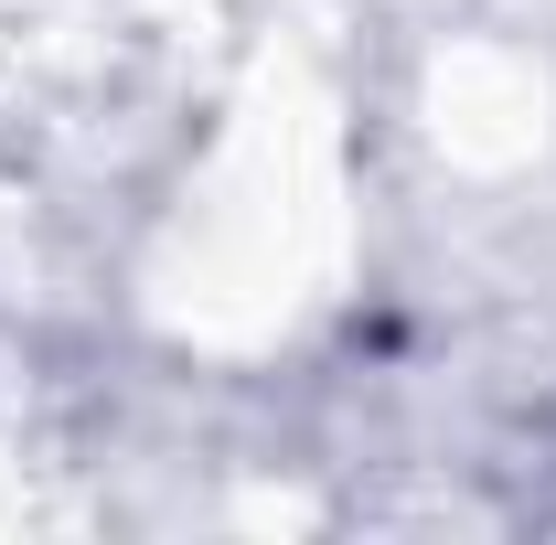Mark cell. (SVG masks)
Listing matches in <instances>:
<instances>
[{
	"label": "cell",
	"instance_id": "cell-1",
	"mask_svg": "<svg viewBox=\"0 0 556 545\" xmlns=\"http://www.w3.org/2000/svg\"><path fill=\"white\" fill-rule=\"evenodd\" d=\"M546 460H556V449H546ZM546 524H556V492H546Z\"/></svg>",
	"mask_w": 556,
	"mask_h": 545
}]
</instances>
